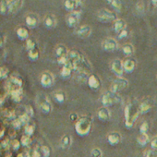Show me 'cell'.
<instances>
[{"label": "cell", "instance_id": "6da1fadb", "mask_svg": "<svg viewBox=\"0 0 157 157\" xmlns=\"http://www.w3.org/2000/svg\"><path fill=\"white\" fill-rule=\"evenodd\" d=\"M92 126L93 118L89 116H82L75 123V130L78 136L84 137L91 132Z\"/></svg>", "mask_w": 157, "mask_h": 157}, {"label": "cell", "instance_id": "7a4b0ae2", "mask_svg": "<svg viewBox=\"0 0 157 157\" xmlns=\"http://www.w3.org/2000/svg\"><path fill=\"white\" fill-rule=\"evenodd\" d=\"M124 115H125V125L127 128H130L137 121L140 115V111L139 108H137L135 105H133L132 104H128L125 107Z\"/></svg>", "mask_w": 157, "mask_h": 157}, {"label": "cell", "instance_id": "3957f363", "mask_svg": "<svg viewBox=\"0 0 157 157\" xmlns=\"http://www.w3.org/2000/svg\"><path fill=\"white\" fill-rule=\"evenodd\" d=\"M122 101L121 96L118 94L113 93L111 91L105 92L102 96V104L105 107H108L110 105H114L119 104Z\"/></svg>", "mask_w": 157, "mask_h": 157}, {"label": "cell", "instance_id": "277c9868", "mask_svg": "<svg viewBox=\"0 0 157 157\" xmlns=\"http://www.w3.org/2000/svg\"><path fill=\"white\" fill-rule=\"evenodd\" d=\"M128 87V81L125 78L122 77H117V78L113 81L111 86H110V91L113 93L117 94L120 91H123Z\"/></svg>", "mask_w": 157, "mask_h": 157}, {"label": "cell", "instance_id": "5b68a950", "mask_svg": "<svg viewBox=\"0 0 157 157\" xmlns=\"http://www.w3.org/2000/svg\"><path fill=\"white\" fill-rule=\"evenodd\" d=\"M97 18L99 21H101L102 22H110V21H116L117 20V14L114 11H111L109 10L106 9H103L101 10L98 11L97 13Z\"/></svg>", "mask_w": 157, "mask_h": 157}, {"label": "cell", "instance_id": "8992f818", "mask_svg": "<svg viewBox=\"0 0 157 157\" xmlns=\"http://www.w3.org/2000/svg\"><path fill=\"white\" fill-rule=\"evenodd\" d=\"M7 86H8V92L10 94L12 92H15V91L21 90V89H22V80L19 77L13 76L10 78V82H8Z\"/></svg>", "mask_w": 157, "mask_h": 157}, {"label": "cell", "instance_id": "52a82bcc", "mask_svg": "<svg viewBox=\"0 0 157 157\" xmlns=\"http://www.w3.org/2000/svg\"><path fill=\"white\" fill-rule=\"evenodd\" d=\"M54 81H55V78L51 72H49V71L43 72L41 78H40V82H41V85L43 87H44V88L51 87L54 83Z\"/></svg>", "mask_w": 157, "mask_h": 157}, {"label": "cell", "instance_id": "ba28073f", "mask_svg": "<svg viewBox=\"0 0 157 157\" xmlns=\"http://www.w3.org/2000/svg\"><path fill=\"white\" fill-rule=\"evenodd\" d=\"M81 15H82V12H81L80 10L70 12V13L67 16V19H66L67 24L69 27H71V28L75 27V26L78 23V21H80Z\"/></svg>", "mask_w": 157, "mask_h": 157}, {"label": "cell", "instance_id": "9c48e42d", "mask_svg": "<svg viewBox=\"0 0 157 157\" xmlns=\"http://www.w3.org/2000/svg\"><path fill=\"white\" fill-rule=\"evenodd\" d=\"M103 48L106 52H114L118 48V44L116 39L108 37L103 42Z\"/></svg>", "mask_w": 157, "mask_h": 157}, {"label": "cell", "instance_id": "30bf717a", "mask_svg": "<svg viewBox=\"0 0 157 157\" xmlns=\"http://www.w3.org/2000/svg\"><path fill=\"white\" fill-rule=\"evenodd\" d=\"M111 69L117 77H121L123 73L125 72L124 67H123V61H121L120 59L113 60L111 63Z\"/></svg>", "mask_w": 157, "mask_h": 157}, {"label": "cell", "instance_id": "8fae6325", "mask_svg": "<svg viewBox=\"0 0 157 157\" xmlns=\"http://www.w3.org/2000/svg\"><path fill=\"white\" fill-rule=\"evenodd\" d=\"M89 71L84 70V69H78L77 71H75V78L78 82L80 83H85L88 82L89 80Z\"/></svg>", "mask_w": 157, "mask_h": 157}, {"label": "cell", "instance_id": "7c38bea8", "mask_svg": "<svg viewBox=\"0 0 157 157\" xmlns=\"http://www.w3.org/2000/svg\"><path fill=\"white\" fill-rule=\"evenodd\" d=\"M76 34L81 38H88L92 34V27L89 25H82L76 30Z\"/></svg>", "mask_w": 157, "mask_h": 157}, {"label": "cell", "instance_id": "4fadbf2b", "mask_svg": "<svg viewBox=\"0 0 157 157\" xmlns=\"http://www.w3.org/2000/svg\"><path fill=\"white\" fill-rule=\"evenodd\" d=\"M88 85L93 90H98L101 87V80L97 75L90 74L89 80H88Z\"/></svg>", "mask_w": 157, "mask_h": 157}, {"label": "cell", "instance_id": "5bb4252c", "mask_svg": "<svg viewBox=\"0 0 157 157\" xmlns=\"http://www.w3.org/2000/svg\"><path fill=\"white\" fill-rule=\"evenodd\" d=\"M24 2L21 0H12L9 1V13H16L18 12L23 6Z\"/></svg>", "mask_w": 157, "mask_h": 157}, {"label": "cell", "instance_id": "9a60e30c", "mask_svg": "<svg viewBox=\"0 0 157 157\" xmlns=\"http://www.w3.org/2000/svg\"><path fill=\"white\" fill-rule=\"evenodd\" d=\"M25 22L28 28H35L39 23V18L36 14L30 13L25 18Z\"/></svg>", "mask_w": 157, "mask_h": 157}, {"label": "cell", "instance_id": "2e32d148", "mask_svg": "<svg viewBox=\"0 0 157 157\" xmlns=\"http://www.w3.org/2000/svg\"><path fill=\"white\" fill-rule=\"evenodd\" d=\"M82 3L81 1H78V0H67L64 2V6L67 10H69L70 12L72 11H77V9L80 8Z\"/></svg>", "mask_w": 157, "mask_h": 157}, {"label": "cell", "instance_id": "e0dca14e", "mask_svg": "<svg viewBox=\"0 0 157 157\" xmlns=\"http://www.w3.org/2000/svg\"><path fill=\"white\" fill-rule=\"evenodd\" d=\"M137 66V62L133 58H127L126 60L123 61V67H124V71L127 73H131L135 70Z\"/></svg>", "mask_w": 157, "mask_h": 157}, {"label": "cell", "instance_id": "ac0fdd59", "mask_svg": "<svg viewBox=\"0 0 157 157\" xmlns=\"http://www.w3.org/2000/svg\"><path fill=\"white\" fill-rule=\"evenodd\" d=\"M121 140H122V137H121L120 133L117 132V131H113V132L109 133L107 136V141L111 145H117V144L120 143Z\"/></svg>", "mask_w": 157, "mask_h": 157}, {"label": "cell", "instance_id": "d6986e66", "mask_svg": "<svg viewBox=\"0 0 157 157\" xmlns=\"http://www.w3.org/2000/svg\"><path fill=\"white\" fill-rule=\"evenodd\" d=\"M39 107L44 114H49L52 111V104L47 98H44L43 100L40 101Z\"/></svg>", "mask_w": 157, "mask_h": 157}, {"label": "cell", "instance_id": "ffe728a7", "mask_svg": "<svg viewBox=\"0 0 157 157\" xmlns=\"http://www.w3.org/2000/svg\"><path fill=\"white\" fill-rule=\"evenodd\" d=\"M98 117L102 121H107L111 117V112L109 111V109L107 107L103 106L98 110Z\"/></svg>", "mask_w": 157, "mask_h": 157}, {"label": "cell", "instance_id": "44dd1931", "mask_svg": "<svg viewBox=\"0 0 157 157\" xmlns=\"http://www.w3.org/2000/svg\"><path fill=\"white\" fill-rule=\"evenodd\" d=\"M16 33H17V36L19 37L20 40H22V41L26 40L27 41L28 39H30V33H29L28 29L25 27H19L16 31Z\"/></svg>", "mask_w": 157, "mask_h": 157}, {"label": "cell", "instance_id": "7402d4cb", "mask_svg": "<svg viewBox=\"0 0 157 157\" xmlns=\"http://www.w3.org/2000/svg\"><path fill=\"white\" fill-rule=\"evenodd\" d=\"M127 28V23L123 19H117L115 22H114V30L116 33H119L122 31L126 30Z\"/></svg>", "mask_w": 157, "mask_h": 157}, {"label": "cell", "instance_id": "603a6c76", "mask_svg": "<svg viewBox=\"0 0 157 157\" xmlns=\"http://www.w3.org/2000/svg\"><path fill=\"white\" fill-rule=\"evenodd\" d=\"M44 25H45L47 28H49V29L54 28V27L56 25V17H55L54 15L48 14V15L45 16L44 21Z\"/></svg>", "mask_w": 157, "mask_h": 157}, {"label": "cell", "instance_id": "cb8c5ba5", "mask_svg": "<svg viewBox=\"0 0 157 157\" xmlns=\"http://www.w3.org/2000/svg\"><path fill=\"white\" fill-rule=\"evenodd\" d=\"M56 55L57 57H61V56H67L68 54V51H67V48L65 44H58L56 47Z\"/></svg>", "mask_w": 157, "mask_h": 157}, {"label": "cell", "instance_id": "d4e9b609", "mask_svg": "<svg viewBox=\"0 0 157 157\" xmlns=\"http://www.w3.org/2000/svg\"><path fill=\"white\" fill-rule=\"evenodd\" d=\"M72 72H73V69L70 67H68L67 65H66V66L62 67L61 71H60V76L63 78H68L71 77Z\"/></svg>", "mask_w": 157, "mask_h": 157}, {"label": "cell", "instance_id": "484cf974", "mask_svg": "<svg viewBox=\"0 0 157 157\" xmlns=\"http://www.w3.org/2000/svg\"><path fill=\"white\" fill-rule=\"evenodd\" d=\"M71 142H72V140H71L70 135L67 134V135H64L62 137L61 141H60V145L63 149H68L71 145Z\"/></svg>", "mask_w": 157, "mask_h": 157}, {"label": "cell", "instance_id": "4316f807", "mask_svg": "<svg viewBox=\"0 0 157 157\" xmlns=\"http://www.w3.org/2000/svg\"><path fill=\"white\" fill-rule=\"evenodd\" d=\"M10 96H11V98H12V100L14 102L20 103L23 98V89H21V90L10 93Z\"/></svg>", "mask_w": 157, "mask_h": 157}, {"label": "cell", "instance_id": "83f0119b", "mask_svg": "<svg viewBox=\"0 0 157 157\" xmlns=\"http://www.w3.org/2000/svg\"><path fill=\"white\" fill-rule=\"evenodd\" d=\"M151 109V104L148 101H143L142 103L140 104L139 105V111L140 114H145L147 112H149V110Z\"/></svg>", "mask_w": 157, "mask_h": 157}, {"label": "cell", "instance_id": "f1b7e54d", "mask_svg": "<svg viewBox=\"0 0 157 157\" xmlns=\"http://www.w3.org/2000/svg\"><path fill=\"white\" fill-rule=\"evenodd\" d=\"M149 141H150V138L148 134H140L137 138V142L140 146H145L146 144H148Z\"/></svg>", "mask_w": 157, "mask_h": 157}, {"label": "cell", "instance_id": "f546056e", "mask_svg": "<svg viewBox=\"0 0 157 157\" xmlns=\"http://www.w3.org/2000/svg\"><path fill=\"white\" fill-rule=\"evenodd\" d=\"M122 51H123V54L125 56H129L134 53V47H133V45L131 44H126L123 45Z\"/></svg>", "mask_w": 157, "mask_h": 157}, {"label": "cell", "instance_id": "4dcf8cb0", "mask_svg": "<svg viewBox=\"0 0 157 157\" xmlns=\"http://www.w3.org/2000/svg\"><path fill=\"white\" fill-rule=\"evenodd\" d=\"M34 131H35V126H34L33 123H31L30 122L29 124H27L26 126H24V133H25V135L32 137L33 135Z\"/></svg>", "mask_w": 157, "mask_h": 157}, {"label": "cell", "instance_id": "1f68e13d", "mask_svg": "<svg viewBox=\"0 0 157 157\" xmlns=\"http://www.w3.org/2000/svg\"><path fill=\"white\" fill-rule=\"evenodd\" d=\"M28 56L30 58V60L32 61H36L38 60L39 56H40V52H39V49L38 48H35L32 51H29L28 52Z\"/></svg>", "mask_w": 157, "mask_h": 157}, {"label": "cell", "instance_id": "d6a6232c", "mask_svg": "<svg viewBox=\"0 0 157 157\" xmlns=\"http://www.w3.org/2000/svg\"><path fill=\"white\" fill-rule=\"evenodd\" d=\"M54 97L56 99V102L58 103H64L66 101V94L62 91H57L55 93Z\"/></svg>", "mask_w": 157, "mask_h": 157}, {"label": "cell", "instance_id": "836d02e7", "mask_svg": "<svg viewBox=\"0 0 157 157\" xmlns=\"http://www.w3.org/2000/svg\"><path fill=\"white\" fill-rule=\"evenodd\" d=\"M0 13L2 15H7L9 13V1L3 0L0 2Z\"/></svg>", "mask_w": 157, "mask_h": 157}, {"label": "cell", "instance_id": "e575fe53", "mask_svg": "<svg viewBox=\"0 0 157 157\" xmlns=\"http://www.w3.org/2000/svg\"><path fill=\"white\" fill-rule=\"evenodd\" d=\"M108 3L112 6V8L115 10H117L118 12L122 9V3H121V1H119V0H111V1H109Z\"/></svg>", "mask_w": 157, "mask_h": 157}, {"label": "cell", "instance_id": "d590c367", "mask_svg": "<svg viewBox=\"0 0 157 157\" xmlns=\"http://www.w3.org/2000/svg\"><path fill=\"white\" fill-rule=\"evenodd\" d=\"M35 48H37L36 47V42L33 39H32V38L28 39L26 41V49L28 50V52L29 51H32V50H33Z\"/></svg>", "mask_w": 157, "mask_h": 157}, {"label": "cell", "instance_id": "8d00e7d4", "mask_svg": "<svg viewBox=\"0 0 157 157\" xmlns=\"http://www.w3.org/2000/svg\"><path fill=\"white\" fill-rule=\"evenodd\" d=\"M10 75V70L7 67L3 66L0 68V78H1V80H6V78L9 77Z\"/></svg>", "mask_w": 157, "mask_h": 157}, {"label": "cell", "instance_id": "74e56055", "mask_svg": "<svg viewBox=\"0 0 157 157\" xmlns=\"http://www.w3.org/2000/svg\"><path fill=\"white\" fill-rule=\"evenodd\" d=\"M21 143L23 147H28L32 143V138L27 135H23L21 139Z\"/></svg>", "mask_w": 157, "mask_h": 157}, {"label": "cell", "instance_id": "f35d334b", "mask_svg": "<svg viewBox=\"0 0 157 157\" xmlns=\"http://www.w3.org/2000/svg\"><path fill=\"white\" fill-rule=\"evenodd\" d=\"M40 151L42 153V157H49L50 153H51V150L48 146L46 145H43L40 147Z\"/></svg>", "mask_w": 157, "mask_h": 157}, {"label": "cell", "instance_id": "ab89813d", "mask_svg": "<svg viewBox=\"0 0 157 157\" xmlns=\"http://www.w3.org/2000/svg\"><path fill=\"white\" fill-rule=\"evenodd\" d=\"M18 118L21 120V122L23 124V126H26L27 124H29L30 123V121H31V117L27 115V114H22V115H20L19 117H18Z\"/></svg>", "mask_w": 157, "mask_h": 157}, {"label": "cell", "instance_id": "60d3db41", "mask_svg": "<svg viewBox=\"0 0 157 157\" xmlns=\"http://www.w3.org/2000/svg\"><path fill=\"white\" fill-rule=\"evenodd\" d=\"M148 130H149V124H148V122H146V121L142 122L140 127V134H147Z\"/></svg>", "mask_w": 157, "mask_h": 157}, {"label": "cell", "instance_id": "b9f144b4", "mask_svg": "<svg viewBox=\"0 0 157 157\" xmlns=\"http://www.w3.org/2000/svg\"><path fill=\"white\" fill-rule=\"evenodd\" d=\"M28 154L30 157H42V153H41V151L40 149L37 150V149H33L31 150L30 151H28Z\"/></svg>", "mask_w": 157, "mask_h": 157}, {"label": "cell", "instance_id": "7bdbcfd3", "mask_svg": "<svg viewBox=\"0 0 157 157\" xmlns=\"http://www.w3.org/2000/svg\"><path fill=\"white\" fill-rule=\"evenodd\" d=\"M91 155H92V157H102L103 152H102L101 149H99V148H94L91 151Z\"/></svg>", "mask_w": 157, "mask_h": 157}, {"label": "cell", "instance_id": "ee69618b", "mask_svg": "<svg viewBox=\"0 0 157 157\" xmlns=\"http://www.w3.org/2000/svg\"><path fill=\"white\" fill-rule=\"evenodd\" d=\"M21 141H19V140H16V139H14V140H11L10 147H11V148H12V150H14V151H18V150L20 149V147H21Z\"/></svg>", "mask_w": 157, "mask_h": 157}, {"label": "cell", "instance_id": "f6af8a7d", "mask_svg": "<svg viewBox=\"0 0 157 157\" xmlns=\"http://www.w3.org/2000/svg\"><path fill=\"white\" fill-rule=\"evenodd\" d=\"M25 114H27L31 118L34 116V110L32 105H26L25 106Z\"/></svg>", "mask_w": 157, "mask_h": 157}, {"label": "cell", "instance_id": "bcb514c9", "mask_svg": "<svg viewBox=\"0 0 157 157\" xmlns=\"http://www.w3.org/2000/svg\"><path fill=\"white\" fill-rule=\"evenodd\" d=\"M11 123H12V126H13V128H14L15 129H20V128L23 126V124L21 122V120H20L18 117H17L16 119H14Z\"/></svg>", "mask_w": 157, "mask_h": 157}, {"label": "cell", "instance_id": "7dc6e473", "mask_svg": "<svg viewBox=\"0 0 157 157\" xmlns=\"http://www.w3.org/2000/svg\"><path fill=\"white\" fill-rule=\"evenodd\" d=\"M144 10H145L144 3H143L142 1H140V2H138V3H137V5H136V10H137L139 13H143Z\"/></svg>", "mask_w": 157, "mask_h": 157}, {"label": "cell", "instance_id": "c3c4849f", "mask_svg": "<svg viewBox=\"0 0 157 157\" xmlns=\"http://www.w3.org/2000/svg\"><path fill=\"white\" fill-rule=\"evenodd\" d=\"M57 63L62 65L63 67L66 66L67 64V55L64 56H61V57H57Z\"/></svg>", "mask_w": 157, "mask_h": 157}, {"label": "cell", "instance_id": "681fc988", "mask_svg": "<svg viewBox=\"0 0 157 157\" xmlns=\"http://www.w3.org/2000/svg\"><path fill=\"white\" fill-rule=\"evenodd\" d=\"M10 144H11V141H10L9 139H6V140H2V142H1V147H2L3 149H9V148L10 147Z\"/></svg>", "mask_w": 157, "mask_h": 157}, {"label": "cell", "instance_id": "f907efd6", "mask_svg": "<svg viewBox=\"0 0 157 157\" xmlns=\"http://www.w3.org/2000/svg\"><path fill=\"white\" fill-rule=\"evenodd\" d=\"M145 157H157V151L155 150H150L146 152Z\"/></svg>", "mask_w": 157, "mask_h": 157}, {"label": "cell", "instance_id": "816d5d0a", "mask_svg": "<svg viewBox=\"0 0 157 157\" xmlns=\"http://www.w3.org/2000/svg\"><path fill=\"white\" fill-rule=\"evenodd\" d=\"M151 146L152 150L157 151V136H155V137L151 140Z\"/></svg>", "mask_w": 157, "mask_h": 157}, {"label": "cell", "instance_id": "f5cc1de1", "mask_svg": "<svg viewBox=\"0 0 157 157\" xmlns=\"http://www.w3.org/2000/svg\"><path fill=\"white\" fill-rule=\"evenodd\" d=\"M69 118H70V121L71 122H77L78 121V119L80 118L78 117V115L77 114H75V113H72V114H70V116H69Z\"/></svg>", "mask_w": 157, "mask_h": 157}, {"label": "cell", "instance_id": "db71d44e", "mask_svg": "<svg viewBox=\"0 0 157 157\" xmlns=\"http://www.w3.org/2000/svg\"><path fill=\"white\" fill-rule=\"evenodd\" d=\"M128 34V31H127V30H124V31H122L121 33H118V38H119V39H123V38L127 37Z\"/></svg>", "mask_w": 157, "mask_h": 157}, {"label": "cell", "instance_id": "11a10c76", "mask_svg": "<svg viewBox=\"0 0 157 157\" xmlns=\"http://www.w3.org/2000/svg\"><path fill=\"white\" fill-rule=\"evenodd\" d=\"M6 39H7V37H6L5 35H3V36L1 37V42H0V46H1V47H3V46L5 45V44H6Z\"/></svg>", "mask_w": 157, "mask_h": 157}, {"label": "cell", "instance_id": "9f6ffc18", "mask_svg": "<svg viewBox=\"0 0 157 157\" xmlns=\"http://www.w3.org/2000/svg\"><path fill=\"white\" fill-rule=\"evenodd\" d=\"M4 134H5V128H2V130H1V134H0V138L3 139V137H4Z\"/></svg>", "mask_w": 157, "mask_h": 157}, {"label": "cell", "instance_id": "6f0895ef", "mask_svg": "<svg viewBox=\"0 0 157 157\" xmlns=\"http://www.w3.org/2000/svg\"><path fill=\"white\" fill-rule=\"evenodd\" d=\"M151 4H152L155 8H157V0H152V1H151Z\"/></svg>", "mask_w": 157, "mask_h": 157}, {"label": "cell", "instance_id": "680465c9", "mask_svg": "<svg viewBox=\"0 0 157 157\" xmlns=\"http://www.w3.org/2000/svg\"><path fill=\"white\" fill-rule=\"evenodd\" d=\"M17 157H26L25 156V154L24 153H20V154H18V156Z\"/></svg>", "mask_w": 157, "mask_h": 157}, {"label": "cell", "instance_id": "91938a15", "mask_svg": "<svg viewBox=\"0 0 157 157\" xmlns=\"http://www.w3.org/2000/svg\"><path fill=\"white\" fill-rule=\"evenodd\" d=\"M7 157H11V156H10V154H9V155H8Z\"/></svg>", "mask_w": 157, "mask_h": 157}]
</instances>
